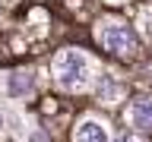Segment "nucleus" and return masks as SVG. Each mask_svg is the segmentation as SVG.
Masks as SVG:
<instances>
[{
  "label": "nucleus",
  "instance_id": "f257e3e1",
  "mask_svg": "<svg viewBox=\"0 0 152 142\" xmlns=\"http://www.w3.org/2000/svg\"><path fill=\"white\" fill-rule=\"evenodd\" d=\"M54 76L57 82L64 85V88H83L86 82H89V60H86V54H79V51H64V54H57L54 60Z\"/></svg>",
  "mask_w": 152,
  "mask_h": 142
},
{
  "label": "nucleus",
  "instance_id": "f03ea898",
  "mask_svg": "<svg viewBox=\"0 0 152 142\" xmlns=\"http://www.w3.org/2000/svg\"><path fill=\"white\" fill-rule=\"evenodd\" d=\"M98 38H102V44L108 47L111 54H133L136 44H140L136 32H133L130 25H124V22H104Z\"/></svg>",
  "mask_w": 152,
  "mask_h": 142
},
{
  "label": "nucleus",
  "instance_id": "7ed1b4c3",
  "mask_svg": "<svg viewBox=\"0 0 152 142\" xmlns=\"http://www.w3.org/2000/svg\"><path fill=\"white\" fill-rule=\"evenodd\" d=\"M76 142H108V133H104V126L102 123H95V120H86L79 130H76V136H73Z\"/></svg>",
  "mask_w": 152,
  "mask_h": 142
},
{
  "label": "nucleus",
  "instance_id": "20e7f679",
  "mask_svg": "<svg viewBox=\"0 0 152 142\" xmlns=\"http://www.w3.org/2000/svg\"><path fill=\"white\" fill-rule=\"evenodd\" d=\"M133 123L140 130H152V98H136L133 101Z\"/></svg>",
  "mask_w": 152,
  "mask_h": 142
},
{
  "label": "nucleus",
  "instance_id": "39448f33",
  "mask_svg": "<svg viewBox=\"0 0 152 142\" xmlns=\"http://www.w3.org/2000/svg\"><path fill=\"white\" fill-rule=\"evenodd\" d=\"M32 85H35V76L26 73V70H16V73L10 76V92L13 95H28Z\"/></svg>",
  "mask_w": 152,
  "mask_h": 142
},
{
  "label": "nucleus",
  "instance_id": "423d86ee",
  "mask_svg": "<svg viewBox=\"0 0 152 142\" xmlns=\"http://www.w3.org/2000/svg\"><path fill=\"white\" fill-rule=\"evenodd\" d=\"M114 142H146V139H142V136H136V133H121Z\"/></svg>",
  "mask_w": 152,
  "mask_h": 142
},
{
  "label": "nucleus",
  "instance_id": "0eeeda50",
  "mask_svg": "<svg viewBox=\"0 0 152 142\" xmlns=\"http://www.w3.org/2000/svg\"><path fill=\"white\" fill-rule=\"evenodd\" d=\"M111 92H114L111 79H102V82H98V95H111Z\"/></svg>",
  "mask_w": 152,
  "mask_h": 142
}]
</instances>
